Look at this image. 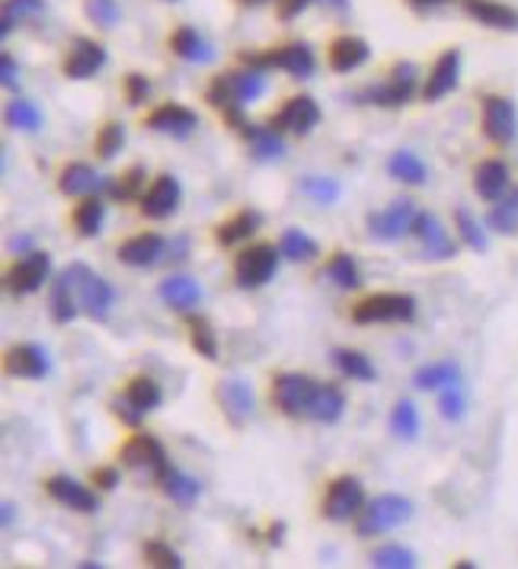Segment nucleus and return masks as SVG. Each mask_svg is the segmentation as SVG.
Instances as JSON below:
<instances>
[{"label": "nucleus", "instance_id": "49530a36", "mask_svg": "<svg viewBox=\"0 0 518 569\" xmlns=\"http://www.w3.org/2000/svg\"><path fill=\"white\" fill-rule=\"evenodd\" d=\"M189 339H192L196 352H202L205 359H215V356H217L215 329L209 326V321H202V317H192V321H189Z\"/></svg>", "mask_w": 518, "mask_h": 569}, {"label": "nucleus", "instance_id": "e433bc0d", "mask_svg": "<svg viewBox=\"0 0 518 569\" xmlns=\"http://www.w3.org/2000/svg\"><path fill=\"white\" fill-rule=\"evenodd\" d=\"M126 397H129L131 407L138 409V413H151V409L161 407V400H164L157 381H151V378H134L129 384V391H126Z\"/></svg>", "mask_w": 518, "mask_h": 569}, {"label": "nucleus", "instance_id": "cd10ccee", "mask_svg": "<svg viewBox=\"0 0 518 569\" xmlns=\"http://www.w3.org/2000/svg\"><path fill=\"white\" fill-rule=\"evenodd\" d=\"M173 51H176L183 61H196V65H209V61L215 58L212 42L205 39V36H199L192 26L176 30V36H173Z\"/></svg>", "mask_w": 518, "mask_h": 569}, {"label": "nucleus", "instance_id": "13d9d810", "mask_svg": "<svg viewBox=\"0 0 518 569\" xmlns=\"http://www.w3.org/2000/svg\"><path fill=\"white\" fill-rule=\"evenodd\" d=\"M126 86H129V103H131V106L144 103V96H148V81H144L141 74H129Z\"/></svg>", "mask_w": 518, "mask_h": 569}, {"label": "nucleus", "instance_id": "473e14b6", "mask_svg": "<svg viewBox=\"0 0 518 569\" xmlns=\"http://www.w3.org/2000/svg\"><path fill=\"white\" fill-rule=\"evenodd\" d=\"M259 221H262V218H259L257 211H240L237 218H231L227 224L217 228V244L234 246L240 244V241H247L250 234H257Z\"/></svg>", "mask_w": 518, "mask_h": 569}, {"label": "nucleus", "instance_id": "a211bd4d", "mask_svg": "<svg viewBox=\"0 0 518 569\" xmlns=\"http://www.w3.org/2000/svg\"><path fill=\"white\" fill-rule=\"evenodd\" d=\"M413 234L423 241V249H426L429 259H448V256H455V241L448 237V231L442 228V221L432 211H420L416 214Z\"/></svg>", "mask_w": 518, "mask_h": 569}, {"label": "nucleus", "instance_id": "f257e3e1", "mask_svg": "<svg viewBox=\"0 0 518 569\" xmlns=\"http://www.w3.org/2000/svg\"><path fill=\"white\" fill-rule=\"evenodd\" d=\"M262 90H266L262 71L247 65V71H240V74H221V78H215L212 90H209V103H212L215 109H221L237 128H244L247 123L240 119V106L259 100Z\"/></svg>", "mask_w": 518, "mask_h": 569}, {"label": "nucleus", "instance_id": "a18cd8bd", "mask_svg": "<svg viewBox=\"0 0 518 569\" xmlns=\"http://www.w3.org/2000/svg\"><path fill=\"white\" fill-rule=\"evenodd\" d=\"M122 144H126V128L119 123L103 125V131H99V138H96V154H99L103 161H113V158L122 151Z\"/></svg>", "mask_w": 518, "mask_h": 569}, {"label": "nucleus", "instance_id": "1a4fd4ad", "mask_svg": "<svg viewBox=\"0 0 518 569\" xmlns=\"http://www.w3.org/2000/svg\"><path fill=\"white\" fill-rule=\"evenodd\" d=\"M416 214H420L416 205L410 202V199H400V202L388 205L385 211H372L368 214V231L378 241H400V237L413 234Z\"/></svg>", "mask_w": 518, "mask_h": 569}, {"label": "nucleus", "instance_id": "603ef678", "mask_svg": "<svg viewBox=\"0 0 518 569\" xmlns=\"http://www.w3.org/2000/svg\"><path fill=\"white\" fill-rule=\"evenodd\" d=\"M86 16L99 30H113L119 23V3L116 0H86Z\"/></svg>", "mask_w": 518, "mask_h": 569}, {"label": "nucleus", "instance_id": "8fccbe9b", "mask_svg": "<svg viewBox=\"0 0 518 569\" xmlns=\"http://www.w3.org/2000/svg\"><path fill=\"white\" fill-rule=\"evenodd\" d=\"M455 221H458V231H461V237H464V244L476 249V253H483L486 249V234H483V228L476 224V218L468 211V208H458V214H455Z\"/></svg>", "mask_w": 518, "mask_h": 569}, {"label": "nucleus", "instance_id": "0eeeda50", "mask_svg": "<svg viewBox=\"0 0 518 569\" xmlns=\"http://www.w3.org/2000/svg\"><path fill=\"white\" fill-rule=\"evenodd\" d=\"M317 391H320V384L307 374H279L275 387H272V397H275V407L282 409L285 416H304L307 419Z\"/></svg>", "mask_w": 518, "mask_h": 569}, {"label": "nucleus", "instance_id": "4468645a", "mask_svg": "<svg viewBox=\"0 0 518 569\" xmlns=\"http://www.w3.org/2000/svg\"><path fill=\"white\" fill-rule=\"evenodd\" d=\"M458 74H461V51H458V48L442 51V58L435 61L432 74L426 78V86H423V100H426V103H435V100L448 96V93L458 86Z\"/></svg>", "mask_w": 518, "mask_h": 569}, {"label": "nucleus", "instance_id": "680f3d73", "mask_svg": "<svg viewBox=\"0 0 518 569\" xmlns=\"http://www.w3.org/2000/svg\"><path fill=\"white\" fill-rule=\"evenodd\" d=\"M96 484L103 489H116L119 487V471H99L96 474Z\"/></svg>", "mask_w": 518, "mask_h": 569}, {"label": "nucleus", "instance_id": "bf43d9fd", "mask_svg": "<svg viewBox=\"0 0 518 569\" xmlns=\"http://www.w3.org/2000/svg\"><path fill=\"white\" fill-rule=\"evenodd\" d=\"M275 3H279V16L282 20H295L310 0H275Z\"/></svg>", "mask_w": 518, "mask_h": 569}, {"label": "nucleus", "instance_id": "9b49d317", "mask_svg": "<svg viewBox=\"0 0 518 569\" xmlns=\"http://www.w3.org/2000/svg\"><path fill=\"white\" fill-rule=\"evenodd\" d=\"M365 506V487L358 477H340L330 484L327 502H323V515L330 522H349L352 515H358V509Z\"/></svg>", "mask_w": 518, "mask_h": 569}, {"label": "nucleus", "instance_id": "ea45409f", "mask_svg": "<svg viewBox=\"0 0 518 569\" xmlns=\"http://www.w3.org/2000/svg\"><path fill=\"white\" fill-rule=\"evenodd\" d=\"M333 362H337V368L343 371L345 378H355V381H372L375 378V365L362 352H355V349H337Z\"/></svg>", "mask_w": 518, "mask_h": 569}, {"label": "nucleus", "instance_id": "0e129e2a", "mask_svg": "<svg viewBox=\"0 0 518 569\" xmlns=\"http://www.w3.org/2000/svg\"><path fill=\"white\" fill-rule=\"evenodd\" d=\"M416 7H442V3H448V0H413Z\"/></svg>", "mask_w": 518, "mask_h": 569}, {"label": "nucleus", "instance_id": "5701e85b", "mask_svg": "<svg viewBox=\"0 0 518 569\" xmlns=\"http://www.w3.org/2000/svg\"><path fill=\"white\" fill-rule=\"evenodd\" d=\"M7 371H10L13 378L39 381V378L48 374V352H45L43 346H33V342L16 346V349H10V356H7Z\"/></svg>", "mask_w": 518, "mask_h": 569}, {"label": "nucleus", "instance_id": "20e7f679", "mask_svg": "<svg viewBox=\"0 0 518 569\" xmlns=\"http://www.w3.org/2000/svg\"><path fill=\"white\" fill-rule=\"evenodd\" d=\"M68 272H71V279H74L78 304L84 307V314H90L93 321H106V317H109V307H113V298H116L113 284L106 282V279H99L93 269H86L81 263L71 266Z\"/></svg>", "mask_w": 518, "mask_h": 569}, {"label": "nucleus", "instance_id": "79ce46f5", "mask_svg": "<svg viewBox=\"0 0 518 569\" xmlns=\"http://www.w3.org/2000/svg\"><path fill=\"white\" fill-rule=\"evenodd\" d=\"M103 214H106V205L99 199H84L74 211V224L84 237H96L99 228H103Z\"/></svg>", "mask_w": 518, "mask_h": 569}, {"label": "nucleus", "instance_id": "a878e982", "mask_svg": "<svg viewBox=\"0 0 518 569\" xmlns=\"http://www.w3.org/2000/svg\"><path fill=\"white\" fill-rule=\"evenodd\" d=\"M368 55H372L368 42L355 39V36H343V39H337L330 45V68L337 74H349V71L362 68L368 61Z\"/></svg>", "mask_w": 518, "mask_h": 569}, {"label": "nucleus", "instance_id": "de8ad7c7", "mask_svg": "<svg viewBox=\"0 0 518 569\" xmlns=\"http://www.w3.org/2000/svg\"><path fill=\"white\" fill-rule=\"evenodd\" d=\"M45 3L43 0H7L3 3V36H10L13 33V26L23 20V16H33V13H39Z\"/></svg>", "mask_w": 518, "mask_h": 569}, {"label": "nucleus", "instance_id": "052dcab7", "mask_svg": "<svg viewBox=\"0 0 518 569\" xmlns=\"http://www.w3.org/2000/svg\"><path fill=\"white\" fill-rule=\"evenodd\" d=\"M0 68H3V86H16V68H13V58L10 55L0 58Z\"/></svg>", "mask_w": 518, "mask_h": 569}, {"label": "nucleus", "instance_id": "393cba45", "mask_svg": "<svg viewBox=\"0 0 518 569\" xmlns=\"http://www.w3.org/2000/svg\"><path fill=\"white\" fill-rule=\"evenodd\" d=\"M476 196L486 199V202H496L503 199V193L509 189V166L503 161H483L476 166L474 176Z\"/></svg>", "mask_w": 518, "mask_h": 569}, {"label": "nucleus", "instance_id": "864d4df0", "mask_svg": "<svg viewBox=\"0 0 518 569\" xmlns=\"http://www.w3.org/2000/svg\"><path fill=\"white\" fill-rule=\"evenodd\" d=\"M141 183H144V166H131L119 183H106V189H109V196H116V199H134L138 189H141Z\"/></svg>", "mask_w": 518, "mask_h": 569}, {"label": "nucleus", "instance_id": "bb28decb", "mask_svg": "<svg viewBox=\"0 0 518 569\" xmlns=\"http://www.w3.org/2000/svg\"><path fill=\"white\" fill-rule=\"evenodd\" d=\"M240 131L250 141V151H254L257 161H279L285 154V141H282L279 128H272V125L269 128H262V125H244Z\"/></svg>", "mask_w": 518, "mask_h": 569}, {"label": "nucleus", "instance_id": "c756f323", "mask_svg": "<svg viewBox=\"0 0 518 569\" xmlns=\"http://www.w3.org/2000/svg\"><path fill=\"white\" fill-rule=\"evenodd\" d=\"M58 186H61L64 196H90V193L103 189L106 183L93 173V166H86V163H71V166H64Z\"/></svg>", "mask_w": 518, "mask_h": 569}, {"label": "nucleus", "instance_id": "3c124183", "mask_svg": "<svg viewBox=\"0 0 518 569\" xmlns=\"http://www.w3.org/2000/svg\"><path fill=\"white\" fill-rule=\"evenodd\" d=\"M304 196H310L314 202L330 205L340 199V183L337 179H317V176H307L302 183Z\"/></svg>", "mask_w": 518, "mask_h": 569}, {"label": "nucleus", "instance_id": "c85d7f7f", "mask_svg": "<svg viewBox=\"0 0 518 569\" xmlns=\"http://www.w3.org/2000/svg\"><path fill=\"white\" fill-rule=\"evenodd\" d=\"M78 291H74V279H71V272H61L55 284H51V317H55V324H68V321H74V314H78Z\"/></svg>", "mask_w": 518, "mask_h": 569}, {"label": "nucleus", "instance_id": "6e6552de", "mask_svg": "<svg viewBox=\"0 0 518 569\" xmlns=\"http://www.w3.org/2000/svg\"><path fill=\"white\" fill-rule=\"evenodd\" d=\"M279 253L282 249H275L272 244H257L250 246V249H244L237 256V266H234L237 284L240 288H259V284L269 282L275 276V269H279Z\"/></svg>", "mask_w": 518, "mask_h": 569}, {"label": "nucleus", "instance_id": "dca6fc26", "mask_svg": "<svg viewBox=\"0 0 518 569\" xmlns=\"http://www.w3.org/2000/svg\"><path fill=\"white\" fill-rule=\"evenodd\" d=\"M103 65H106V48L93 39H78L74 42V48H71V55H68V61H64V74H68L71 81H86V78H93Z\"/></svg>", "mask_w": 518, "mask_h": 569}, {"label": "nucleus", "instance_id": "f704fd0d", "mask_svg": "<svg viewBox=\"0 0 518 569\" xmlns=\"http://www.w3.org/2000/svg\"><path fill=\"white\" fill-rule=\"evenodd\" d=\"M458 378H461V371L455 362H435V365H426L416 371V387H423V391H445V387H451V384H458Z\"/></svg>", "mask_w": 518, "mask_h": 569}, {"label": "nucleus", "instance_id": "37998d69", "mask_svg": "<svg viewBox=\"0 0 518 569\" xmlns=\"http://www.w3.org/2000/svg\"><path fill=\"white\" fill-rule=\"evenodd\" d=\"M327 279L333 284H340V288H358V284H362V276H358V269H355V259H352L349 253H337V256L330 259Z\"/></svg>", "mask_w": 518, "mask_h": 569}, {"label": "nucleus", "instance_id": "4be33fe9", "mask_svg": "<svg viewBox=\"0 0 518 569\" xmlns=\"http://www.w3.org/2000/svg\"><path fill=\"white\" fill-rule=\"evenodd\" d=\"M461 3L476 23H483L490 30H518V10H513L503 0H461Z\"/></svg>", "mask_w": 518, "mask_h": 569}, {"label": "nucleus", "instance_id": "5fc2aeb1", "mask_svg": "<svg viewBox=\"0 0 518 569\" xmlns=\"http://www.w3.org/2000/svg\"><path fill=\"white\" fill-rule=\"evenodd\" d=\"M464 407H468V400H464V394H461V387H458V384H451V387H445V391H442L438 409H442V416H445V419L458 422V419L464 416Z\"/></svg>", "mask_w": 518, "mask_h": 569}, {"label": "nucleus", "instance_id": "4d7b16f0", "mask_svg": "<svg viewBox=\"0 0 518 569\" xmlns=\"http://www.w3.org/2000/svg\"><path fill=\"white\" fill-rule=\"evenodd\" d=\"M113 409H116V416H119L122 422H129V426H138V422H141V416H144V413H138V409L131 407L129 397H119V400L113 404Z\"/></svg>", "mask_w": 518, "mask_h": 569}, {"label": "nucleus", "instance_id": "7c9ffc66", "mask_svg": "<svg viewBox=\"0 0 518 569\" xmlns=\"http://www.w3.org/2000/svg\"><path fill=\"white\" fill-rule=\"evenodd\" d=\"M161 298H164L170 307H176V311H189V307L199 304L202 288L192 282V279H186V276H170V279L161 282Z\"/></svg>", "mask_w": 518, "mask_h": 569}, {"label": "nucleus", "instance_id": "2f4dec72", "mask_svg": "<svg viewBox=\"0 0 518 569\" xmlns=\"http://www.w3.org/2000/svg\"><path fill=\"white\" fill-rule=\"evenodd\" d=\"M343 391L333 387V384H320V391H317V397H314V404H310L307 419H314V422H337V419L343 416Z\"/></svg>", "mask_w": 518, "mask_h": 569}, {"label": "nucleus", "instance_id": "f3484780", "mask_svg": "<svg viewBox=\"0 0 518 569\" xmlns=\"http://www.w3.org/2000/svg\"><path fill=\"white\" fill-rule=\"evenodd\" d=\"M48 496L51 499H58L61 506H68V509H74V512H84V515H93L96 509H99V499L93 496V489H86L84 484H78L74 477H51L48 480Z\"/></svg>", "mask_w": 518, "mask_h": 569}, {"label": "nucleus", "instance_id": "e2e57ef3", "mask_svg": "<svg viewBox=\"0 0 518 569\" xmlns=\"http://www.w3.org/2000/svg\"><path fill=\"white\" fill-rule=\"evenodd\" d=\"M327 7H333V10H340V13H345L349 10V0H323Z\"/></svg>", "mask_w": 518, "mask_h": 569}, {"label": "nucleus", "instance_id": "a19ab883", "mask_svg": "<svg viewBox=\"0 0 518 569\" xmlns=\"http://www.w3.org/2000/svg\"><path fill=\"white\" fill-rule=\"evenodd\" d=\"M161 484H164V492L170 496L173 502H179V506H192V502L199 499V484H196L192 477L173 471V467L167 471V477H164Z\"/></svg>", "mask_w": 518, "mask_h": 569}, {"label": "nucleus", "instance_id": "f8f14e48", "mask_svg": "<svg viewBox=\"0 0 518 569\" xmlns=\"http://www.w3.org/2000/svg\"><path fill=\"white\" fill-rule=\"evenodd\" d=\"M483 128L496 144H509L518 135L516 103L506 96H486L483 100Z\"/></svg>", "mask_w": 518, "mask_h": 569}, {"label": "nucleus", "instance_id": "2eb2a0df", "mask_svg": "<svg viewBox=\"0 0 518 569\" xmlns=\"http://www.w3.org/2000/svg\"><path fill=\"white\" fill-rule=\"evenodd\" d=\"M320 123V106L310 96H295L282 106V113L272 119V128L292 131V135H307L314 125Z\"/></svg>", "mask_w": 518, "mask_h": 569}, {"label": "nucleus", "instance_id": "6e6d98bb", "mask_svg": "<svg viewBox=\"0 0 518 569\" xmlns=\"http://www.w3.org/2000/svg\"><path fill=\"white\" fill-rule=\"evenodd\" d=\"M144 557H148L154 567H170V569L183 567V557H179L176 550H170L164 541H148V544H144Z\"/></svg>", "mask_w": 518, "mask_h": 569}, {"label": "nucleus", "instance_id": "7ed1b4c3", "mask_svg": "<svg viewBox=\"0 0 518 569\" xmlns=\"http://www.w3.org/2000/svg\"><path fill=\"white\" fill-rule=\"evenodd\" d=\"M416 317V298L410 294H372L355 304L352 321L355 324H388V321H413Z\"/></svg>", "mask_w": 518, "mask_h": 569}, {"label": "nucleus", "instance_id": "9d476101", "mask_svg": "<svg viewBox=\"0 0 518 569\" xmlns=\"http://www.w3.org/2000/svg\"><path fill=\"white\" fill-rule=\"evenodd\" d=\"M416 78H420L416 65H413V61H400V65L390 71L388 83L372 86L368 93H362V100H368V103H375V106H403V103L413 96V90H416Z\"/></svg>", "mask_w": 518, "mask_h": 569}, {"label": "nucleus", "instance_id": "f03ea898", "mask_svg": "<svg viewBox=\"0 0 518 569\" xmlns=\"http://www.w3.org/2000/svg\"><path fill=\"white\" fill-rule=\"evenodd\" d=\"M122 461H126V467L138 480H148V484H161L167 477V471H170L167 454H164V448H161V442L154 436H134V439H129V445L122 448Z\"/></svg>", "mask_w": 518, "mask_h": 569}, {"label": "nucleus", "instance_id": "69168bd1", "mask_svg": "<svg viewBox=\"0 0 518 569\" xmlns=\"http://www.w3.org/2000/svg\"><path fill=\"white\" fill-rule=\"evenodd\" d=\"M10 519H13V506H3V525H10Z\"/></svg>", "mask_w": 518, "mask_h": 569}, {"label": "nucleus", "instance_id": "4c0bfd02", "mask_svg": "<svg viewBox=\"0 0 518 569\" xmlns=\"http://www.w3.org/2000/svg\"><path fill=\"white\" fill-rule=\"evenodd\" d=\"M279 249H282V256H289V259H295V263H310L320 249L317 244L298 231V228H292V231H285L282 234V241H279Z\"/></svg>", "mask_w": 518, "mask_h": 569}, {"label": "nucleus", "instance_id": "aec40b11", "mask_svg": "<svg viewBox=\"0 0 518 569\" xmlns=\"http://www.w3.org/2000/svg\"><path fill=\"white\" fill-rule=\"evenodd\" d=\"M196 125H199L196 113L179 103H167V106L154 109L148 119V128H154L161 135H173V138H189L196 131Z\"/></svg>", "mask_w": 518, "mask_h": 569}, {"label": "nucleus", "instance_id": "b1692460", "mask_svg": "<svg viewBox=\"0 0 518 569\" xmlns=\"http://www.w3.org/2000/svg\"><path fill=\"white\" fill-rule=\"evenodd\" d=\"M164 237L161 234H138V237H131L129 244L119 246V259L126 263V266H138V269H144V266H154L161 256H164Z\"/></svg>", "mask_w": 518, "mask_h": 569}, {"label": "nucleus", "instance_id": "6ab92c4d", "mask_svg": "<svg viewBox=\"0 0 518 569\" xmlns=\"http://www.w3.org/2000/svg\"><path fill=\"white\" fill-rule=\"evenodd\" d=\"M179 183H176V176L170 173H164V176H157V183L141 196V211L148 214V218H170L173 211H176V205H179Z\"/></svg>", "mask_w": 518, "mask_h": 569}, {"label": "nucleus", "instance_id": "c03bdc74", "mask_svg": "<svg viewBox=\"0 0 518 569\" xmlns=\"http://www.w3.org/2000/svg\"><path fill=\"white\" fill-rule=\"evenodd\" d=\"M7 119L13 128H23V131H36L43 125V113L30 103V100H13L10 109H7Z\"/></svg>", "mask_w": 518, "mask_h": 569}, {"label": "nucleus", "instance_id": "58836bf2", "mask_svg": "<svg viewBox=\"0 0 518 569\" xmlns=\"http://www.w3.org/2000/svg\"><path fill=\"white\" fill-rule=\"evenodd\" d=\"M390 432H393L397 439H403V442H413V439H416V432H420V413H416V407H413L410 400H400V404L393 407Z\"/></svg>", "mask_w": 518, "mask_h": 569}, {"label": "nucleus", "instance_id": "412c9836", "mask_svg": "<svg viewBox=\"0 0 518 569\" xmlns=\"http://www.w3.org/2000/svg\"><path fill=\"white\" fill-rule=\"evenodd\" d=\"M217 400H221V407H224L227 419H231L234 426H244V422L250 419V413H254V394H250V387H247L244 381H237V378L221 381Z\"/></svg>", "mask_w": 518, "mask_h": 569}, {"label": "nucleus", "instance_id": "72a5a7b5", "mask_svg": "<svg viewBox=\"0 0 518 569\" xmlns=\"http://www.w3.org/2000/svg\"><path fill=\"white\" fill-rule=\"evenodd\" d=\"M388 173L400 183H410V186H420L426 183V163L420 161L413 151H397L388 161Z\"/></svg>", "mask_w": 518, "mask_h": 569}, {"label": "nucleus", "instance_id": "39448f33", "mask_svg": "<svg viewBox=\"0 0 518 569\" xmlns=\"http://www.w3.org/2000/svg\"><path fill=\"white\" fill-rule=\"evenodd\" d=\"M410 515H413V502L410 499H403V496H381V499L368 502L365 512H358V534L372 537V534L397 529V525L410 522Z\"/></svg>", "mask_w": 518, "mask_h": 569}, {"label": "nucleus", "instance_id": "ddd939ff", "mask_svg": "<svg viewBox=\"0 0 518 569\" xmlns=\"http://www.w3.org/2000/svg\"><path fill=\"white\" fill-rule=\"evenodd\" d=\"M48 269H51V259H48V253L43 249H33V253H26L16 266H13V272H10V291L13 294H33V291H39L48 279Z\"/></svg>", "mask_w": 518, "mask_h": 569}, {"label": "nucleus", "instance_id": "09e8293b", "mask_svg": "<svg viewBox=\"0 0 518 569\" xmlns=\"http://www.w3.org/2000/svg\"><path fill=\"white\" fill-rule=\"evenodd\" d=\"M375 567L381 569H413L416 567V554L400 547V544H390V547H381L375 550Z\"/></svg>", "mask_w": 518, "mask_h": 569}, {"label": "nucleus", "instance_id": "423d86ee", "mask_svg": "<svg viewBox=\"0 0 518 569\" xmlns=\"http://www.w3.org/2000/svg\"><path fill=\"white\" fill-rule=\"evenodd\" d=\"M244 61H247L250 68H259V71L279 68V71H285V74H292V78H310L314 68H317L314 51H310V45H304V42L282 45V48L266 51V55H244Z\"/></svg>", "mask_w": 518, "mask_h": 569}, {"label": "nucleus", "instance_id": "c9c22d12", "mask_svg": "<svg viewBox=\"0 0 518 569\" xmlns=\"http://www.w3.org/2000/svg\"><path fill=\"white\" fill-rule=\"evenodd\" d=\"M486 224L496 234H518V189L513 196H506L499 205H493V211L486 214Z\"/></svg>", "mask_w": 518, "mask_h": 569}]
</instances>
